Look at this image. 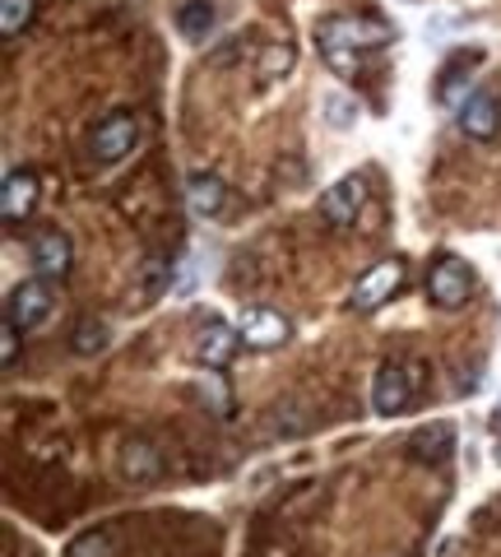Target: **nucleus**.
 <instances>
[{"mask_svg":"<svg viewBox=\"0 0 501 557\" xmlns=\"http://www.w3.org/2000/svg\"><path fill=\"white\" fill-rule=\"evenodd\" d=\"M177 28L191 42H204L214 33V5H210V0H186V5L177 10Z\"/></svg>","mask_w":501,"mask_h":557,"instance_id":"obj_16","label":"nucleus"},{"mask_svg":"<svg viewBox=\"0 0 501 557\" xmlns=\"http://www.w3.org/2000/svg\"><path fill=\"white\" fill-rule=\"evenodd\" d=\"M497 423H501V413H497Z\"/></svg>","mask_w":501,"mask_h":557,"instance_id":"obj_26","label":"nucleus"},{"mask_svg":"<svg viewBox=\"0 0 501 557\" xmlns=\"http://www.w3.org/2000/svg\"><path fill=\"white\" fill-rule=\"evenodd\" d=\"M497 465H501V446H497Z\"/></svg>","mask_w":501,"mask_h":557,"instance_id":"obj_25","label":"nucleus"},{"mask_svg":"<svg viewBox=\"0 0 501 557\" xmlns=\"http://www.w3.org/2000/svg\"><path fill=\"white\" fill-rule=\"evenodd\" d=\"M292 65V47H270L265 51V75H284Z\"/></svg>","mask_w":501,"mask_h":557,"instance_id":"obj_23","label":"nucleus"},{"mask_svg":"<svg viewBox=\"0 0 501 557\" xmlns=\"http://www.w3.org/2000/svg\"><path fill=\"white\" fill-rule=\"evenodd\" d=\"M469 94H474V89H469V75H460V70H455V75L441 84V94H437V98L446 102V108H460V102L469 98Z\"/></svg>","mask_w":501,"mask_h":557,"instance_id":"obj_22","label":"nucleus"},{"mask_svg":"<svg viewBox=\"0 0 501 557\" xmlns=\"http://www.w3.org/2000/svg\"><path fill=\"white\" fill-rule=\"evenodd\" d=\"M200 391H204V399H214V413H223V418L233 413V405H228V386H223V376H218L214 368H204V372H200Z\"/></svg>","mask_w":501,"mask_h":557,"instance_id":"obj_21","label":"nucleus"},{"mask_svg":"<svg viewBox=\"0 0 501 557\" xmlns=\"http://www.w3.org/2000/svg\"><path fill=\"white\" fill-rule=\"evenodd\" d=\"M455 121H460V131L469 135V139H492L497 126H501V108H497V98L488 89H474L455 108Z\"/></svg>","mask_w":501,"mask_h":557,"instance_id":"obj_8","label":"nucleus"},{"mask_svg":"<svg viewBox=\"0 0 501 557\" xmlns=\"http://www.w3.org/2000/svg\"><path fill=\"white\" fill-rule=\"evenodd\" d=\"M325 121H330L335 131H349V126H358V98H349V94H325Z\"/></svg>","mask_w":501,"mask_h":557,"instance_id":"obj_19","label":"nucleus"},{"mask_svg":"<svg viewBox=\"0 0 501 557\" xmlns=\"http://www.w3.org/2000/svg\"><path fill=\"white\" fill-rule=\"evenodd\" d=\"M71 256H75V247H71V237H65L61 228L38 233V237H33V251H28L38 278H65V274H71Z\"/></svg>","mask_w":501,"mask_h":557,"instance_id":"obj_7","label":"nucleus"},{"mask_svg":"<svg viewBox=\"0 0 501 557\" xmlns=\"http://www.w3.org/2000/svg\"><path fill=\"white\" fill-rule=\"evenodd\" d=\"M33 24V0H0V33L5 42H14Z\"/></svg>","mask_w":501,"mask_h":557,"instance_id":"obj_18","label":"nucleus"},{"mask_svg":"<svg viewBox=\"0 0 501 557\" xmlns=\"http://www.w3.org/2000/svg\"><path fill=\"white\" fill-rule=\"evenodd\" d=\"M362 205H367V182H362V177H339L321 196V214L330 219V223H339V228H349Z\"/></svg>","mask_w":501,"mask_h":557,"instance_id":"obj_10","label":"nucleus"},{"mask_svg":"<svg viewBox=\"0 0 501 557\" xmlns=\"http://www.w3.org/2000/svg\"><path fill=\"white\" fill-rule=\"evenodd\" d=\"M108 339H112L108 321H93V317H84V321L75 325V335H71V348H75L79 358H93V354H102V348H108Z\"/></svg>","mask_w":501,"mask_h":557,"instance_id":"obj_17","label":"nucleus"},{"mask_svg":"<svg viewBox=\"0 0 501 557\" xmlns=\"http://www.w3.org/2000/svg\"><path fill=\"white\" fill-rule=\"evenodd\" d=\"M451 442H455V432L446 423H437L431 432H418V442H413V446H418V460H446V446H451Z\"/></svg>","mask_w":501,"mask_h":557,"instance_id":"obj_20","label":"nucleus"},{"mask_svg":"<svg viewBox=\"0 0 501 557\" xmlns=\"http://www.w3.org/2000/svg\"><path fill=\"white\" fill-rule=\"evenodd\" d=\"M186 205H191L196 219H218L223 205H228V186H223L214 172H191V177H186Z\"/></svg>","mask_w":501,"mask_h":557,"instance_id":"obj_12","label":"nucleus"},{"mask_svg":"<svg viewBox=\"0 0 501 557\" xmlns=\"http://www.w3.org/2000/svg\"><path fill=\"white\" fill-rule=\"evenodd\" d=\"M394 33L376 20H325L316 28V42H321V57L335 75H353L358 70V57L372 47H386Z\"/></svg>","mask_w":501,"mask_h":557,"instance_id":"obj_1","label":"nucleus"},{"mask_svg":"<svg viewBox=\"0 0 501 557\" xmlns=\"http://www.w3.org/2000/svg\"><path fill=\"white\" fill-rule=\"evenodd\" d=\"M427 298L437 302V307H446V311L464 307V302H469V270H464L455 256L437 260L431 274H427Z\"/></svg>","mask_w":501,"mask_h":557,"instance_id":"obj_5","label":"nucleus"},{"mask_svg":"<svg viewBox=\"0 0 501 557\" xmlns=\"http://www.w3.org/2000/svg\"><path fill=\"white\" fill-rule=\"evenodd\" d=\"M409 399H413V372L400 368V362H386V368L376 372V381H372V409L390 418V413L409 409Z\"/></svg>","mask_w":501,"mask_h":557,"instance_id":"obj_6","label":"nucleus"},{"mask_svg":"<svg viewBox=\"0 0 501 557\" xmlns=\"http://www.w3.org/2000/svg\"><path fill=\"white\" fill-rule=\"evenodd\" d=\"M65 557H121V530L116 525H93L71 539Z\"/></svg>","mask_w":501,"mask_h":557,"instance_id":"obj_15","label":"nucleus"},{"mask_svg":"<svg viewBox=\"0 0 501 557\" xmlns=\"http://www.w3.org/2000/svg\"><path fill=\"white\" fill-rule=\"evenodd\" d=\"M121 474H126L130 483H159L163 479V456H159V446L153 442H126L121 446Z\"/></svg>","mask_w":501,"mask_h":557,"instance_id":"obj_14","label":"nucleus"},{"mask_svg":"<svg viewBox=\"0 0 501 557\" xmlns=\"http://www.w3.org/2000/svg\"><path fill=\"white\" fill-rule=\"evenodd\" d=\"M51 307H57V298H51V278H24V284L5 298V321H14L20 330H33L51 317Z\"/></svg>","mask_w":501,"mask_h":557,"instance_id":"obj_2","label":"nucleus"},{"mask_svg":"<svg viewBox=\"0 0 501 557\" xmlns=\"http://www.w3.org/2000/svg\"><path fill=\"white\" fill-rule=\"evenodd\" d=\"M404 284V265L400 260H381V265H372L367 274L353 284V311H376V307H386L394 298V288Z\"/></svg>","mask_w":501,"mask_h":557,"instance_id":"obj_4","label":"nucleus"},{"mask_svg":"<svg viewBox=\"0 0 501 557\" xmlns=\"http://www.w3.org/2000/svg\"><path fill=\"white\" fill-rule=\"evenodd\" d=\"M237 335L247 339L251 348H279L288 339V321L279 317V311H270V307H247L237 317Z\"/></svg>","mask_w":501,"mask_h":557,"instance_id":"obj_9","label":"nucleus"},{"mask_svg":"<svg viewBox=\"0 0 501 557\" xmlns=\"http://www.w3.org/2000/svg\"><path fill=\"white\" fill-rule=\"evenodd\" d=\"M0 348H5V362L20 358V325L5 321V330H0Z\"/></svg>","mask_w":501,"mask_h":557,"instance_id":"obj_24","label":"nucleus"},{"mask_svg":"<svg viewBox=\"0 0 501 557\" xmlns=\"http://www.w3.org/2000/svg\"><path fill=\"white\" fill-rule=\"evenodd\" d=\"M237 325H223V321H210L200 330V339H196V358H200V368H223V362H233L237 354Z\"/></svg>","mask_w":501,"mask_h":557,"instance_id":"obj_13","label":"nucleus"},{"mask_svg":"<svg viewBox=\"0 0 501 557\" xmlns=\"http://www.w3.org/2000/svg\"><path fill=\"white\" fill-rule=\"evenodd\" d=\"M33 205H38V177H33L28 168L5 172V186H0V214H5L10 223H24L33 214Z\"/></svg>","mask_w":501,"mask_h":557,"instance_id":"obj_11","label":"nucleus"},{"mask_svg":"<svg viewBox=\"0 0 501 557\" xmlns=\"http://www.w3.org/2000/svg\"><path fill=\"white\" fill-rule=\"evenodd\" d=\"M135 145H140V121L130 112H112L108 121H98V131H93V159L98 163H121Z\"/></svg>","mask_w":501,"mask_h":557,"instance_id":"obj_3","label":"nucleus"}]
</instances>
